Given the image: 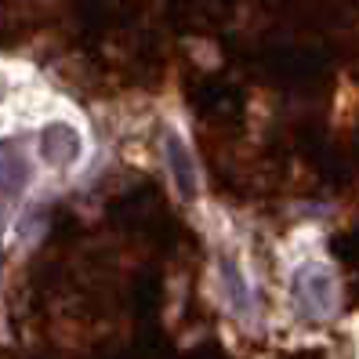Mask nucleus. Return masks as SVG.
I'll list each match as a JSON object with an SVG mask.
<instances>
[{"instance_id": "f257e3e1", "label": "nucleus", "mask_w": 359, "mask_h": 359, "mask_svg": "<svg viewBox=\"0 0 359 359\" xmlns=\"http://www.w3.org/2000/svg\"><path fill=\"white\" fill-rule=\"evenodd\" d=\"M294 302L305 316L320 320L337 309V283L327 265H305L294 272Z\"/></svg>"}, {"instance_id": "f03ea898", "label": "nucleus", "mask_w": 359, "mask_h": 359, "mask_svg": "<svg viewBox=\"0 0 359 359\" xmlns=\"http://www.w3.org/2000/svg\"><path fill=\"white\" fill-rule=\"evenodd\" d=\"M40 156H44V163L58 167V171L73 167L83 156V135H80V128L69 123V120H51L48 128L40 131Z\"/></svg>"}, {"instance_id": "7ed1b4c3", "label": "nucleus", "mask_w": 359, "mask_h": 359, "mask_svg": "<svg viewBox=\"0 0 359 359\" xmlns=\"http://www.w3.org/2000/svg\"><path fill=\"white\" fill-rule=\"evenodd\" d=\"M163 156H167V171L175 178V189L182 200H193L200 193V171H196V160H193V149L171 131L163 138Z\"/></svg>"}, {"instance_id": "20e7f679", "label": "nucleus", "mask_w": 359, "mask_h": 359, "mask_svg": "<svg viewBox=\"0 0 359 359\" xmlns=\"http://www.w3.org/2000/svg\"><path fill=\"white\" fill-rule=\"evenodd\" d=\"M33 178L29 156L15 145H0V200H18Z\"/></svg>"}]
</instances>
